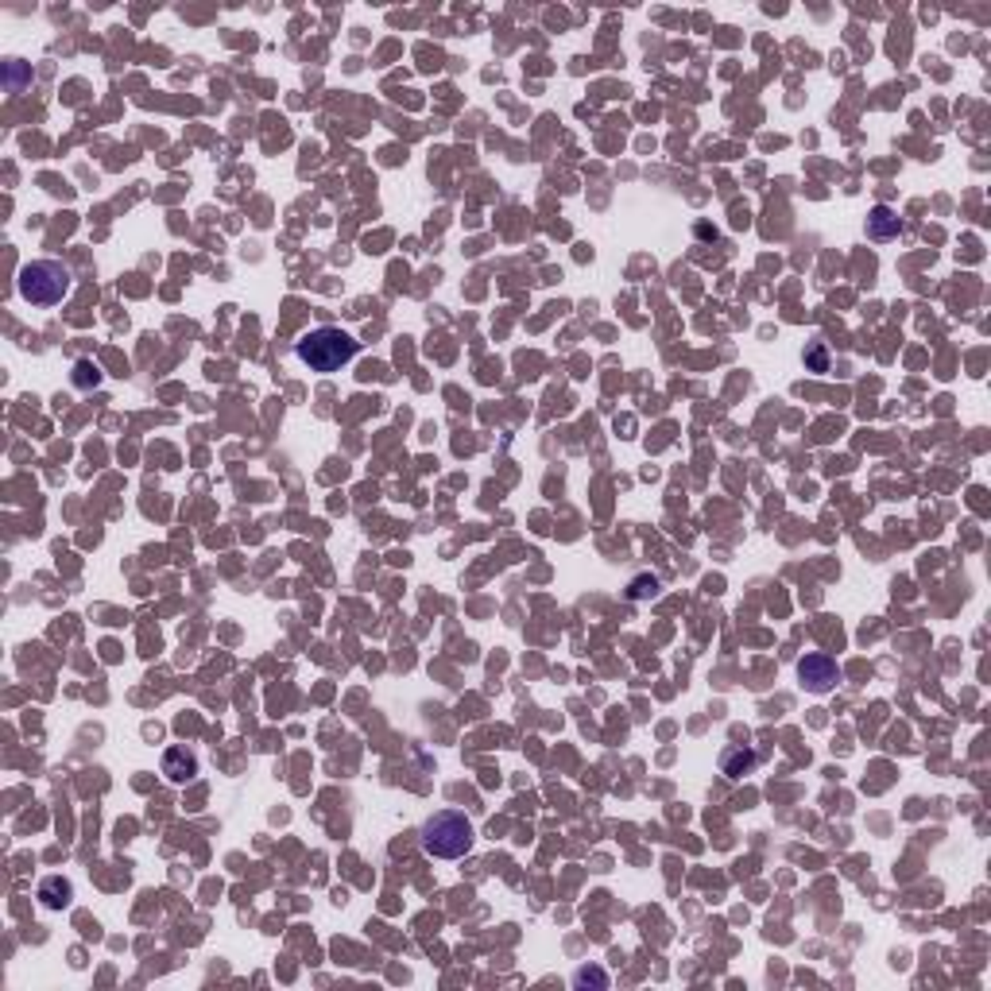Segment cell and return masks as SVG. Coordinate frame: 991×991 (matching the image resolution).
<instances>
[{"label":"cell","mask_w":991,"mask_h":991,"mask_svg":"<svg viewBox=\"0 0 991 991\" xmlns=\"http://www.w3.org/2000/svg\"><path fill=\"white\" fill-rule=\"evenodd\" d=\"M357 349L360 345L345 330H337V325H318V330L302 333L295 341V357L310 372H337L357 357Z\"/></svg>","instance_id":"1"},{"label":"cell","mask_w":991,"mask_h":991,"mask_svg":"<svg viewBox=\"0 0 991 991\" xmlns=\"http://www.w3.org/2000/svg\"><path fill=\"white\" fill-rule=\"evenodd\" d=\"M16 287H20V298L31 302V307H58L70 295V287H74V272L58 260H31L20 267Z\"/></svg>","instance_id":"2"},{"label":"cell","mask_w":991,"mask_h":991,"mask_svg":"<svg viewBox=\"0 0 991 991\" xmlns=\"http://www.w3.org/2000/svg\"><path fill=\"white\" fill-rule=\"evenodd\" d=\"M423 848L434 860H461L473 848V821L458 810H438L423 825Z\"/></svg>","instance_id":"3"},{"label":"cell","mask_w":991,"mask_h":991,"mask_svg":"<svg viewBox=\"0 0 991 991\" xmlns=\"http://www.w3.org/2000/svg\"><path fill=\"white\" fill-rule=\"evenodd\" d=\"M798 678L810 693H829L833 685L841 682V670H836V662L829 655H818V651H813V655L798 659Z\"/></svg>","instance_id":"4"},{"label":"cell","mask_w":991,"mask_h":991,"mask_svg":"<svg viewBox=\"0 0 991 991\" xmlns=\"http://www.w3.org/2000/svg\"><path fill=\"white\" fill-rule=\"evenodd\" d=\"M903 232V217L891 206H876L868 217V237L871 240H894Z\"/></svg>","instance_id":"5"},{"label":"cell","mask_w":991,"mask_h":991,"mask_svg":"<svg viewBox=\"0 0 991 991\" xmlns=\"http://www.w3.org/2000/svg\"><path fill=\"white\" fill-rule=\"evenodd\" d=\"M163 775H167L171 783H186V778L197 775V760L186 748H167L163 752Z\"/></svg>","instance_id":"6"},{"label":"cell","mask_w":991,"mask_h":991,"mask_svg":"<svg viewBox=\"0 0 991 991\" xmlns=\"http://www.w3.org/2000/svg\"><path fill=\"white\" fill-rule=\"evenodd\" d=\"M755 763H760V755H755L752 748H728L725 755H720V771H725L728 778H743L755 771Z\"/></svg>","instance_id":"7"},{"label":"cell","mask_w":991,"mask_h":991,"mask_svg":"<svg viewBox=\"0 0 991 991\" xmlns=\"http://www.w3.org/2000/svg\"><path fill=\"white\" fill-rule=\"evenodd\" d=\"M70 894H74V887H70L63 876H51V879L39 883V899H43L46 911H63V906L70 903Z\"/></svg>","instance_id":"8"},{"label":"cell","mask_w":991,"mask_h":991,"mask_svg":"<svg viewBox=\"0 0 991 991\" xmlns=\"http://www.w3.org/2000/svg\"><path fill=\"white\" fill-rule=\"evenodd\" d=\"M659 577H635L632 581V592H627V597L632 600H647V597H659Z\"/></svg>","instance_id":"9"},{"label":"cell","mask_w":991,"mask_h":991,"mask_svg":"<svg viewBox=\"0 0 991 991\" xmlns=\"http://www.w3.org/2000/svg\"><path fill=\"white\" fill-rule=\"evenodd\" d=\"M589 980L604 987V984H609V976H604V972H577V984H589Z\"/></svg>","instance_id":"10"}]
</instances>
